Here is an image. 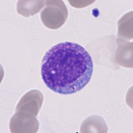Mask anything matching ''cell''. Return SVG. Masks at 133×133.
Returning a JSON list of instances; mask_svg holds the SVG:
<instances>
[{"label": "cell", "mask_w": 133, "mask_h": 133, "mask_svg": "<svg viewBox=\"0 0 133 133\" xmlns=\"http://www.w3.org/2000/svg\"><path fill=\"white\" fill-rule=\"evenodd\" d=\"M92 72L91 56L75 43L63 42L53 46L41 62V75L46 86L62 95L83 89L89 83Z\"/></svg>", "instance_id": "cell-1"}, {"label": "cell", "mask_w": 133, "mask_h": 133, "mask_svg": "<svg viewBox=\"0 0 133 133\" xmlns=\"http://www.w3.org/2000/svg\"><path fill=\"white\" fill-rule=\"evenodd\" d=\"M68 11L63 1H46V8L42 11L41 18L44 25L51 29L61 27L66 21Z\"/></svg>", "instance_id": "cell-2"}, {"label": "cell", "mask_w": 133, "mask_h": 133, "mask_svg": "<svg viewBox=\"0 0 133 133\" xmlns=\"http://www.w3.org/2000/svg\"><path fill=\"white\" fill-rule=\"evenodd\" d=\"M39 124L36 116L24 112H16L11 117L9 129L11 132H37Z\"/></svg>", "instance_id": "cell-3"}, {"label": "cell", "mask_w": 133, "mask_h": 133, "mask_svg": "<svg viewBox=\"0 0 133 133\" xmlns=\"http://www.w3.org/2000/svg\"><path fill=\"white\" fill-rule=\"evenodd\" d=\"M43 101L41 91L31 90L21 97L16 107V112H24L36 116L39 113Z\"/></svg>", "instance_id": "cell-4"}, {"label": "cell", "mask_w": 133, "mask_h": 133, "mask_svg": "<svg viewBox=\"0 0 133 133\" xmlns=\"http://www.w3.org/2000/svg\"><path fill=\"white\" fill-rule=\"evenodd\" d=\"M118 48L116 52V62L125 67H132V43L122 39H117Z\"/></svg>", "instance_id": "cell-5"}, {"label": "cell", "mask_w": 133, "mask_h": 133, "mask_svg": "<svg viewBox=\"0 0 133 133\" xmlns=\"http://www.w3.org/2000/svg\"><path fill=\"white\" fill-rule=\"evenodd\" d=\"M108 131V127L104 118L98 115H93L83 121L80 129L81 132H104Z\"/></svg>", "instance_id": "cell-6"}, {"label": "cell", "mask_w": 133, "mask_h": 133, "mask_svg": "<svg viewBox=\"0 0 133 133\" xmlns=\"http://www.w3.org/2000/svg\"><path fill=\"white\" fill-rule=\"evenodd\" d=\"M45 5L44 1H18L17 11L20 15L25 17L33 15Z\"/></svg>", "instance_id": "cell-7"}, {"label": "cell", "mask_w": 133, "mask_h": 133, "mask_svg": "<svg viewBox=\"0 0 133 133\" xmlns=\"http://www.w3.org/2000/svg\"><path fill=\"white\" fill-rule=\"evenodd\" d=\"M118 37L132 39V11L124 15L118 21Z\"/></svg>", "instance_id": "cell-8"}]
</instances>
